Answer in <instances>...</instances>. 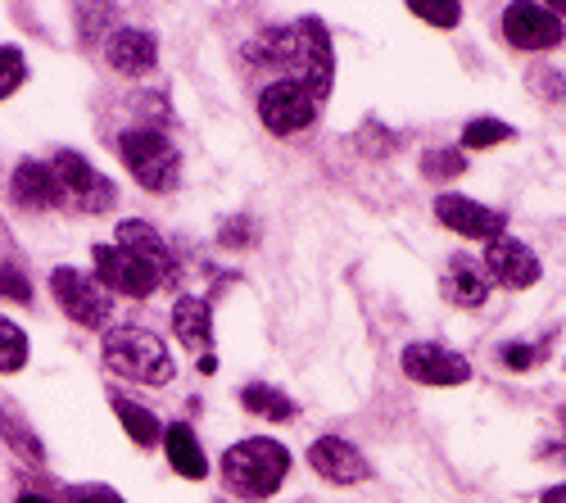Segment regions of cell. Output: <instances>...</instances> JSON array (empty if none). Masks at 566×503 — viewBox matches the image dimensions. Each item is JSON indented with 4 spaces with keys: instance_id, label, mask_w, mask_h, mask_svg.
Masks as SVG:
<instances>
[{
    "instance_id": "2",
    "label": "cell",
    "mask_w": 566,
    "mask_h": 503,
    "mask_svg": "<svg viewBox=\"0 0 566 503\" xmlns=\"http://www.w3.org/2000/svg\"><path fill=\"white\" fill-rule=\"evenodd\" d=\"M286 472H291V449L268 436L241 440L222 453V481L241 499H272L281 481H286Z\"/></svg>"
},
{
    "instance_id": "26",
    "label": "cell",
    "mask_w": 566,
    "mask_h": 503,
    "mask_svg": "<svg viewBox=\"0 0 566 503\" xmlns=\"http://www.w3.org/2000/svg\"><path fill=\"white\" fill-rule=\"evenodd\" d=\"M28 82V69H23V55L14 45H0V101H10L14 91Z\"/></svg>"
},
{
    "instance_id": "10",
    "label": "cell",
    "mask_w": 566,
    "mask_h": 503,
    "mask_svg": "<svg viewBox=\"0 0 566 503\" xmlns=\"http://www.w3.org/2000/svg\"><path fill=\"white\" fill-rule=\"evenodd\" d=\"M503 36H507V45H516V51H553V45H562L566 28L548 6H531V0H522V6H507Z\"/></svg>"
},
{
    "instance_id": "30",
    "label": "cell",
    "mask_w": 566,
    "mask_h": 503,
    "mask_svg": "<svg viewBox=\"0 0 566 503\" xmlns=\"http://www.w3.org/2000/svg\"><path fill=\"white\" fill-rule=\"evenodd\" d=\"M69 503H123V494L109 490V485H73Z\"/></svg>"
},
{
    "instance_id": "13",
    "label": "cell",
    "mask_w": 566,
    "mask_h": 503,
    "mask_svg": "<svg viewBox=\"0 0 566 503\" xmlns=\"http://www.w3.org/2000/svg\"><path fill=\"white\" fill-rule=\"evenodd\" d=\"M485 272L499 286H507V291H526V286L539 282V259H535L531 245L512 241V237H499L485 250Z\"/></svg>"
},
{
    "instance_id": "14",
    "label": "cell",
    "mask_w": 566,
    "mask_h": 503,
    "mask_svg": "<svg viewBox=\"0 0 566 503\" xmlns=\"http://www.w3.org/2000/svg\"><path fill=\"white\" fill-rule=\"evenodd\" d=\"M118 245L127 254H136L140 263H150L159 272V282H177V254H172V245L155 232L150 222H140V218L118 222Z\"/></svg>"
},
{
    "instance_id": "20",
    "label": "cell",
    "mask_w": 566,
    "mask_h": 503,
    "mask_svg": "<svg viewBox=\"0 0 566 503\" xmlns=\"http://www.w3.org/2000/svg\"><path fill=\"white\" fill-rule=\"evenodd\" d=\"M114 413H118V422H123V431H127L132 444L155 449V444L164 440V422L150 413V408H140V404H132V399H114Z\"/></svg>"
},
{
    "instance_id": "32",
    "label": "cell",
    "mask_w": 566,
    "mask_h": 503,
    "mask_svg": "<svg viewBox=\"0 0 566 503\" xmlns=\"http://www.w3.org/2000/svg\"><path fill=\"white\" fill-rule=\"evenodd\" d=\"M245 237H250V222H231L227 232H222V241H227V245H241Z\"/></svg>"
},
{
    "instance_id": "16",
    "label": "cell",
    "mask_w": 566,
    "mask_h": 503,
    "mask_svg": "<svg viewBox=\"0 0 566 503\" xmlns=\"http://www.w3.org/2000/svg\"><path fill=\"white\" fill-rule=\"evenodd\" d=\"M10 196H14V205H23V209H60V205H64L51 164H41V159H23V164L14 168Z\"/></svg>"
},
{
    "instance_id": "36",
    "label": "cell",
    "mask_w": 566,
    "mask_h": 503,
    "mask_svg": "<svg viewBox=\"0 0 566 503\" xmlns=\"http://www.w3.org/2000/svg\"><path fill=\"white\" fill-rule=\"evenodd\" d=\"M557 422H562V431H566V404H562V413H557Z\"/></svg>"
},
{
    "instance_id": "4",
    "label": "cell",
    "mask_w": 566,
    "mask_h": 503,
    "mask_svg": "<svg viewBox=\"0 0 566 503\" xmlns=\"http://www.w3.org/2000/svg\"><path fill=\"white\" fill-rule=\"evenodd\" d=\"M118 159L146 191L164 196L181 181V155L159 127H132L118 136Z\"/></svg>"
},
{
    "instance_id": "9",
    "label": "cell",
    "mask_w": 566,
    "mask_h": 503,
    "mask_svg": "<svg viewBox=\"0 0 566 503\" xmlns=\"http://www.w3.org/2000/svg\"><path fill=\"white\" fill-rule=\"evenodd\" d=\"M403 373L417 386H462V381H471V363L449 345L417 340L403 349Z\"/></svg>"
},
{
    "instance_id": "5",
    "label": "cell",
    "mask_w": 566,
    "mask_h": 503,
    "mask_svg": "<svg viewBox=\"0 0 566 503\" xmlns=\"http://www.w3.org/2000/svg\"><path fill=\"white\" fill-rule=\"evenodd\" d=\"M51 291H55V304L64 308V317H73L77 327H91V332L109 327V317H114V295H109L96 277H91V272L55 268V272H51Z\"/></svg>"
},
{
    "instance_id": "34",
    "label": "cell",
    "mask_w": 566,
    "mask_h": 503,
    "mask_svg": "<svg viewBox=\"0 0 566 503\" xmlns=\"http://www.w3.org/2000/svg\"><path fill=\"white\" fill-rule=\"evenodd\" d=\"M19 503H51V499H45V494H23Z\"/></svg>"
},
{
    "instance_id": "19",
    "label": "cell",
    "mask_w": 566,
    "mask_h": 503,
    "mask_svg": "<svg viewBox=\"0 0 566 503\" xmlns=\"http://www.w3.org/2000/svg\"><path fill=\"white\" fill-rule=\"evenodd\" d=\"M164 449H168V463H172L177 476H186V481H205L209 476V459H205L196 431L186 427V422L164 427Z\"/></svg>"
},
{
    "instance_id": "28",
    "label": "cell",
    "mask_w": 566,
    "mask_h": 503,
    "mask_svg": "<svg viewBox=\"0 0 566 503\" xmlns=\"http://www.w3.org/2000/svg\"><path fill=\"white\" fill-rule=\"evenodd\" d=\"M412 14H417L421 23H436V28H458L462 6H412Z\"/></svg>"
},
{
    "instance_id": "8",
    "label": "cell",
    "mask_w": 566,
    "mask_h": 503,
    "mask_svg": "<svg viewBox=\"0 0 566 503\" xmlns=\"http://www.w3.org/2000/svg\"><path fill=\"white\" fill-rule=\"evenodd\" d=\"M259 118H263V127L276 132V136H295V132H304V127L317 123V101L308 96L304 86H295V82L281 77V82L263 86Z\"/></svg>"
},
{
    "instance_id": "24",
    "label": "cell",
    "mask_w": 566,
    "mask_h": 503,
    "mask_svg": "<svg viewBox=\"0 0 566 503\" xmlns=\"http://www.w3.org/2000/svg\"><path fill=\"white\" fill-rule=\"evenodd\" d=\"M28 363V336L19 323L10 317H0V373H19Z\"/></svg>"
},
{
    "instance_id": "29",
    "label": "cell",
    "mask_w": 566,
    "mask_h": 503,
    "mask_svg": "<svg viewBox=\"0 0 566 503\" xmlns=\"http://www.w3.org/2000/svg\"><path fill=\"white\" fill-rule=\"evenodd\" d=\"M531 86H535V91H544L548 101L566 105V73H557V69H544V73H535V77H531Z\"/></svg>"
},
{
    "instance_id": "6",
    "label": "cell",
    "mask_w": 566,
    "mask_h": 503,
    "mask_svg": "<svg viewBox=\"0 0 566 503\" xmlns=\"http://www.w3.org/2000/svg\"><path fill=\"white\" fill-rule=\"evenodd\" d=\"M51 172H55V181H60V196H64V205L69 209H77V213H109L114 209V200H118V191H114V181L105 177V172H96L82 155H73V150H60L55 159H51Z\"/></svg>"
},
{
    "instance_id": "35",
    "label": "cell",
    "mask_w": 566,
    "mask_h": 503,
    "mask_svg": "<svg viewBox=\"0 0 566 503\" xmlns=\"http://www.w3.org/2000/svg\"><path fill=\"white\" fill-rule=\"evenodd\" d=\"M548 10H553L557 19H566V0H557V6H548Z\"/></svg>"
},
{
    "instance_id": "23",
    "label": "cell",
    "mask_w": 566,
    "mask_h": 503,
    "mask_svg": "<svg viewBox=\"0 0 566 503\" xmlns=\"http://www.w3.org/2000/svg\"><path fill=\"white\" fill-rule=\"evenodd\" d=\"M512 127L507 123H499V118H471L467 127H462V150H494V146H503V142H512Z\"/></svg>"
},
{
    "instance_id": "21",
    "label": "cell",
    "mask_w": 566,
    "mask_h": 503,
    "mask_svg": "<svg viewBox=\"0 0 566 503\" xmlns=\"http://www.w3.org/2000/svg\"><path fill=\"white\" fill-rule=\"evenodd\" d=\"M241 404L250 408L254 418H268V422H291V418L300 413L295 399L281 395L276 386H245V390H241Z\"/></svg>"
},
{
    "instance_id": "22",
    "label": "cell",
    "mask_w": 566,
    "mask_h": 503,
    "mask_svg": "<svg viewBox=\"0 0 566 503\" xmlns=\"http://www.w3.org/2000/svg\"><path fill=\"white\" fill-rule=\"evenodd\" d=\"M0 436H6V440L19 449V459H28V463H41V459H45L36 431L14 413V408H6V404H0Z\"/></svg>"
},
{
    "instance_id": "1",
    "label": "cell",
    "mask_w": 566,
    "mask_h": 503,
    "mask_svg": "<svg viewBox=\"0 0 566 503\" xmlns=\"http://www.w3.org/2000/svg\"><path fill=\"white\" fill-rule=\"evenodd\" d=\"M245 55L254 64H268V69H281L286 82L304 86L308 96L322 105L332 96V82H336V60H332V36H326L322 23L304 19L295 28H268L259 41L245 45Z\"/></svg>"
},
{
    "instance_id": "33",
    "label": "cell",
    "mask_w": 566,
    "mask_h": 503,
    "mask_svg": "<svg viewBox=\"0 0 566 503\" xmlns=\"http://www.w3.org/2000/svg\"><path fill=\"white\" fill-rule=\"evenodd\" d=\"M539 503H566V485H553V490H544V499Z\"/></svg>"
},
{
    "instance_id": "25",
    "label": "cell",
    "mask_w": 566,
    "mask_h": 503,
    "mask_svg": "<svg viewBox=\"0 0 566 503\" xmlns=\"http://www.w3.org/2000/svg\"><path fill=\"white\" fill-rule=\"evenodd\" d=\"M462 168H467L462 150H427L421 155V177H431V181H453V177H462Z\"/></svg>"
},
{
    "instance_id": "12",
    "label": "cell",
    "mask_w": 566,
    "mask_h": 503,
    "mask_svg": "<svg viewBox=\"0 0 566 503\" xmlns=\"http://www.w3.org/2000/svg\"><path fill=\"white\" fill-rule=\"evenodd\" d=\"M308 468L322 476V481H332V485H358L371 476L367 459L345 440V436H322L308 444Z\"/></svg>"
},
{
    "instance_id": "18",
    "label": "cell",
    "mask_w": 566,
    "mask_h": 503,
    "mask_svg": "<svg viewBox=\"0 0 566 503\" xmlns=\"http://www.w3.org/2000/svg\"><path fill=\"white\" fill-rule=\"evenodd\" d=\"M172 332L186 349H196L200 358L209 354V340H213V317H209V300H196V295H177L172 304Z\"/></svg>"
},
{
    "instance_id": "3",
    "label": "cell",
    "mask_w": 566,
    "mask_h": 503,
    "mask_svg": "<svg viewBox=\"0 0 566 503\" xmlns=\"http://www.w3.org/2000/svg\"><path fill=\"white\" fill-rule=\"evenodd\" d=\"M105 363L118 377L140 381V386H164L177 373L172 358H168V345L146 327H109L105 332Z\"/></svg>"
},
{
    "instance_id": "11",
    "label": "cell",
    "mask_w": 566,
    "mask_h": 503,
    "mask_svg": "<svg viewBox=\"0 0 566 503\" xmlns=\"http://www.w3.org/2000/svg\"><path fill=\"white\" fill-rule=\"evenodd\" d=\"M436 218L449 227V232L467 237V241H499L507 232V213L481 205V200H467V196H440L436 200Z\"/></svg>"
},
{
    "instance_id": "7",
    "label": "cell",
    "mask_w": 566,
    "mask_h": 503,
    "mask_svg": "<svg viewBox=\"0 0 566 503\" xmlns=\"http://www.w3.org/2000/svg\"><path fill=\"white\" fill-rule=\"evenodd\" d=\"M91 263H96V282L114 295H127V300H146L159 291V272L150 263H140L136 254H127L123 245H96L91 250Z\"/></svg>"
},
{
    "instance_id": "31",
    "label": "cell",
    "mask_w": 566,
    "mask_h": 503,
    "mask_svg": "<svg viewBox=\"0 0 566 503\" xmlns=\"http://www.w3.org/2000/svg\"><path fill=\"white\" fill-rule=\"evenodd\" d=\"M0 295L14 300V304H28V300H32V291H28V282H23V272L0 268Z\"/></svg>"
},
{
    "instance_id": "15",
    "label": "cell",
    "mask_w": 566,
    "mask_h": 503,
    "mask_svg": "<svg viewBox=\"0 0 566 503\" xmlns=\"http://www.w3.org/2000/svg\"><path fill=\"white\" fill-rule=\"evenodd\" d=\"M105 60L114 73L123 77H146L155 64H159V45L150 32H140V28H118L109 41H105Z\"/></svg>"
},
{
    "instance_id": "27",
    "label": "cell",
    "mask_w": 566,
    "mask_h": 503,
    "mask_svg": "<svg viewBox=\"0 0 566 503\" xmlns=\"http://www.w3.org/2000/svg\"><path fill=\"white\" fill-rule=\"evenodd\" d=\"M539 354H544L539 345H503V349H499L503 368H512V373H526V368H535Z\"/></svg>"
},
{
    "instance_id": "17",
    "label": "cell",
    "mask_w": 566,
    "mask_h": 503,
    "mask_svg": "<svg viewBox=\"0 0 566 503\" xmlns=\"http://www.w3.org/2000/svg\"><path fill=\"white\" fill-rule=\"evenodd\" d=\"M440 295L458 308H481L490 300V277L481 263H471L467 254H453L449 268H444V282H440Z\"/></svg>"
}]
</instances>
